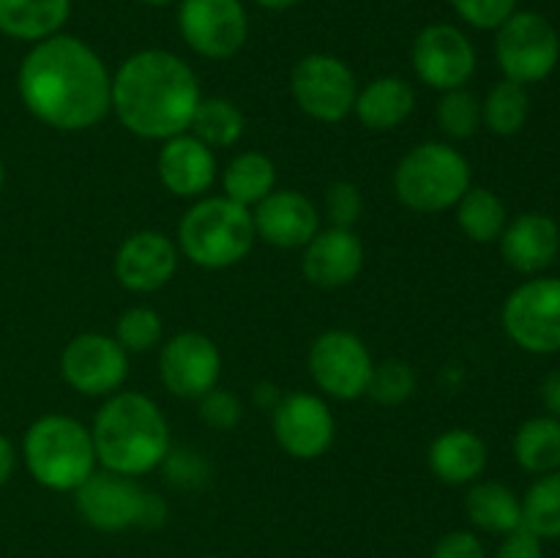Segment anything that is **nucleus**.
Returning <instances> with one entry per match:
<instances>
[{
  "instance_id": "nucleus-1",
  "label": "nucleus",
  "mask_w": 560,
  "mask_h": 558,
  "mask_svg": "<svg viewBox=\"0 0 560 558\" xmlns=\"http://www.w3.org/2000/svg\"><path fill=\"white\" fill-rule=\"evenodd\" d=\"M16 93L38 124L58 131H88L113 113L107 63L71 33L31 44L16 69Z\"/></svg>"
},
{
  "instance_id": "nucleus-2",
  "label": "nucleus",
  "mask_w": 560,
  "mask_h": 558,
  "mask_svg": "<svg viewBox=\"0 0 560 558\" xmlns=\"http://www.w3.org/2000/svg\"><path fill=\"white\" fill-rule=\"evenodd\" d=\"M200 98L191 66L167 49H140L113 74V113L142 140L164 142L189 131Z\"/></svg>"
},
{
  "instance_id": "nucleus-3",
  "label": "nucleus",
  "mask_w": 560,
  "mask_h": 558,
  "mask_svg": "<svg viewBox=\"0 0 560 558\" xmlns=\"http://www.w3.org/2000/svg\"><path fill=\"white\" fill-rule=\"evenodd\" d=\"M91 435L98 468L131 479L156 470L173 449L167 416L142 392L109 394L96 410Z\"/></svg>"
},
{
  "instance_id": "nucleus-4",
  "label": "nucleus",
  "mask_w": 560,
  "mask_h": 558,
  "mask_svg": "<svg viewBox=\"0 0 560 558\" xmlns=\"http://www.w3.org/2000/svg\"><path fill=\"white\" fill-rule=\"evenodd\" d=\"M22 463L36 485L74 492L98 468L91 427L66 414L38 416L22 435Z\"/></svg>"
},
{
  "instance_id": "nucleus-5",
  "label": "nucleus",
  "mask_w": 560,
  "mask_h": 558,
  "mask_svg": "<svg viewBox=\"0 0 560 558\" xmlns=\"http://www.w3.org/2000/svg\"><path fill=\"white\" fill-rule=\"evenodd\" d=\"M255 241L252 211L224 195H206L191 202L175 233L180 255L206 271L238 266L252 252Z\"/></svg>"
},
{
  "instance_id": "nucleus-6",
  "label": "nucleus",
  "mask_w": 560,
  "mask_h": 558,
  "mask_svg": "<svg viewBox=\"0 0 560 558\" xmlns=\"http://www.w3.org/2000/svg\"><path fill=\"white\" fill-rule=\"evenodd\" d=\"M397 200L413 213L452 211L474 186L470 162L452 142H419L397 162L392 175Z\"/></svg>"
},
{
  "instance_id": "nucleus-7",
  "label": "nucleus",
  "mask_w": 560,
  "mask_h": 558,
  "mask_svg": "<svg viewBox=\"0 0 560 558\" xmlns=\"http://www.w3.org/2000/svg\"><path fill=\"white\" fill-rule=\"evenodd\" d=\"M74 503L80 518L104 534H120L126 528L156 531L170 518L167 501L159 492L148 490L131 476L104 468L77 487Z\"/></svg>"
},
{
  "instance_id": "nucleus-8",
  "label": "nucleus",
  "mask_w": 560,
  "mask_h": 558,
  "mask_svg": "<svg viewBox=\"0 0 560 558\" xmlns=\"http://www.w3.org/2000/svg\"><path fill=\"white\" fill-rule=\"evenodd\" d=\"M495 60L503 80L520 82L525 88L545 82L560 60L556 25L539 11L517 9L495 31Z\"/></svg>"
},
{
  "instance_id": "nucleus-9",
  "label": "nucleus",
  "mask_w": 560,
  "mask_h": 558,
  "mask_svg": "<svg viewBox=\"0 0 560 558\" xmlns=\"http://www.w3.org/2000/svg\"><path fill=\"white\" fill-rule=\"evenodd\" d=\"M501 323L525 353H560V279L534 277L517 284L503 301Z\"/></svg>"
},
{
  "instance_id": "nucleus-10",
  "label": "nucleus",
  "mask_w": 560,
  "mask_h": 558,
  "mask_svg": "<svg viewBox=\"0 0 560 558\" xmlns=\"http://www.w3.org/2000/svg\"><path fill=\"white\" fill-rule=\"evenodd\" d=\"M359 80L342 58L310 53L290 71V93L304 115L320 124H339L353 115Z\"/></svg>"
},
{
  "instance_id": "nucleus-11",
  "label": "nucleus",
  "mask_w": 560,
  "mask_h": 558,
  "mask_svg": "<svg viewBox=\"0 0 560 558\" xmlns=\"http://www.w3.org/2000/svg\"><path fill=\"white\" fill-rule=\"evenodd\" d=\"M306 364H310L312 383L320 388L323 397L342 399V403L366 397L375 370L364 339L345 328H331L315 337Z\"/></svg>"
},
{
  "instance_id": "nucleus-12",
  "label": "nucleus",
  "mask_w": 560,
  "mask_h": 558,
  "mask_svg": "<svg viewBox=\"0 0 560 558\" xmlns=\"http://www.w3.org/2000/svg\"><path fill=\"white\" fill-rule=\"evenodd\" d=\"M178 33L206 60H230L249 38V14L241 0H178Z\"/></svg>"
},
{
  "instance_id": "nucleus-13",
  "label": "nucleus",
  "mask_w": 560,
  "mask_h": 558,
  "mask_svg": "<svg viewBox=\"0 0 560 558\" xmlns=\"http://www.w3.org/2000/svg\"><path fill=\"white\" fill-rule=\"evenodd\" d=\"M410 63L416 77L438 93L468 88L476 74V47L468 33L452 22H432L421 27L410 47Z\"/></svg>"
},
{
  "instance_id": "nucleus-14",
  "label": "nucleus",
  "mask_w": 560,
  "mask_h": 558,
  "mask_svg": "<svg viewBox=\"0 0 560 558\" xmlns=\"http://www.w3.org/2000/svg\"><path fill=\"white\" fill-rule=\"evenodd\" d=\"M60 375L82 397L107 399L129 377V353L109 334H77L60 353Z\"/></svg>"
},
{
  "instance_id": "nucleus-15",
  "label": "nucleus",
  "mask_w": 560,
  "mask_h": 558,
  "mask_svg": "<svg viewBox=\"0 0 560 558\" xmlns=\"http://www.w3.org/2000/svg\"><path fill=\"white\" fill-rule=\"evenodd\" d=\"M271 432L284 454L310 463L334 446L337 419L320 394L290 392L271 410Z\"/></svg>"
},
{
  "instance_id": "nucleus-16",
  "label": "nucleus",
  "mask_w": 560,
  "mask_h": 558,
  "mask_svg": "<svg viewBox=\"0 0 560 558\" xmlns=\"http://www.w3.org/2000/svg\"><path fill=\"white\" fill-rule=\"evenodd\" d=\"M222 353L217 342L202 332H180L159 350V381L173 397L200 399L219 386Z\"/></svg>"
},
{
  "instance_id": "nucleus-17",
  "label": "nucleus",
  "mask_w": 560,
  "mask_h": 558,
  "mask_svg": "<svg viewBox=\"0 0 560 558\" xmlns=\"http://www.w3.org/2000/svg\"><path fill=\"white\" fill-rule=\"evenodd\" d=\"M178 244L162 230H137L118 246L115 279L129 293H156L178 271Z\"/></svg>"
},
{
  "instance_id": "nucleus-18",
  "label": "nucleus",
  "mask_w": 560,
  "mask_h": 558,
  "mask_svg": "<svg viewBox=\"0 0 560 558\" xmlns=\"http://www.w3.org/2000/svg\"><path fill=\"white\" fill-rule=\"evenodd\" d=\"M257 239L277 249H304L320 233V208L295 189H273L252 208Z\"/></svg>"
},
{
  "instance_id": "nucleus-19",
  "label": "nucleus",
  "mask_w": 560,
  "mask_h": 558,
  "mask_svg": "<svg viewBox=\"0 0 560 558\" xmlns=\"http://www.w3.org/2000/svg\"><path fill=\"white\" fill-rule=\"evenodd\" d=\"M156 173L164 189L180 200H200L211 191L219 175L217 153L197 140L191 131L162 142L156 156Z\"/></svg>"
},
{
  "instance_id": "nucleus-20",
  "label": "nucleus",
  "mask_w": 560,
  "mask_h": 558,
  "mask_svg": "<svg viewBox=\"0 0 560 558\" xmlns=\"http://www.w3.org/2000/svg\"><path fill=\"white\" fill-rule=\"evenodd\" d=\"M361 271H364V244L348 228H320V233L301 249V274L315 288H345L355 282Z\"/></svg>"
},
{
  "instance_id": "nucleus-21",
  "label": "nucleus",
  "mask_w": 560,
  "mask_h": 558,
  "mask_svg": "<svg viewBox=\"0 0 560 558\" xmlns=\"http://www.w3.org/2000/svg\"><path fill=\"white\" fill-rule=\"evenodd\" d=\"M498 244L509 268L525 277H541L560 255V228L541 211L520 213L509 219Z\"/></svg>"
},
{
  "instance_id": "nucleus-22",
  "label": "nucleus",
  "mask_w": 560,
  "mask_h": 558,
  "mask_svg": "<svg viewBox=\"0 0 560 558\" xmlns=\"http://www.w3.org/2000/svg\"><path fill=\"white\" fill-rule=\"evenodd\" d=\"M487 460H490V452H487L485 438L465 427L441 432L427 452L432 476L448 487H468L479 481L487 470Z\"/></svg>"
},
{
  "instance_id": "nucleus-23",
  "label": "nucleus",
  "mask_w": 560,
  "mask_h": 558,
  "mask_svg": "<svg viewBox=\"0 0 560 558\" xmlns=\"http://www.w3.org/2000/svg\"><path fill=\"white\" fill-rule=\"evenodd\" d=\"M416 91L405 77L383 74L359 88L353 115L370 131H394L413 115Z\"/></svg>"
},
{
  "instance_id": "nucleus-24",
  "label": "nucleus",
  "mask_w": 560,
  "mask_h": 558,
  "mask_svg": "<svg viewBox=\"0 0 560 558\" xmlns=\"http://www.w3.org/2000/svg\"><path fill=\"white\" fill-rule=\"evenodd\" d=\"M71 0H0V33L14 42L36 44L63 33Z\"/></svg>"
},
{
  "instance_id": "nucleus-25",
  "label": "nucleus",
  "mask_w": 560,
  "mask_h": 558,
  "mask_svg": "<svg viewBox=\"0 0 560 558\" xmlns=\"http://www.w3.org/2000/svg\"><path fill=\"white\" fill-rule=\"evenodd\" d=\"M465 514L485 534L506 536L523 525V498L503 481L479 479L465 492Z\"/></svg>"
},
{
  "instance_id": "nucleus-26",
  "label": "nucleus",
  "mask_w": 560,
  "mask_h": 558,
  "mask_svg": "<svg viewBox=\"0 0 560 558\" xmlns=\"http://www.w3.org/2000/svg\"><path fill=\"white\" fill-rule=\"evenodd\" d=\"M273 189H277V164L260 151H241L222 170V195L249 211Z\"/></svg>"
},
{
  "instance_id": "nucleus-27",
  "label": "nucleus",
  "mask_w": 560,
  "mask_h": 558,
  "mask_svg": "<svg viewBox=\"0 0 560 558\" xmlns=\"http://www.w3.org/2000/svg\"><path fill=\"white\" fill-rule=\"evenodd\" d=\"M512 452L525 474L545 476L560 470V419L550 414L525 419L514 432Z\"/></svg>"
},
{
  "instance_id": "nucleus-28",
  "label": "nucleus",
  "mask_w": 560,
  "mask_h": 558,
  "mask_svg": "<svg viewBox=\"0 0 560 558\" xmlns=\"http://www.w3.org/2000/svg\"><path fill=\"white\" fill-rule=\"evenodd\" d=\"M454 213H457V224L463 235L474 241V244H492V241H498L509 222L503 200L495 191L487 189V186H470L459 197L457 206H454Z\"/></svg>"
},
{
  "instance_id": "nucleus-29",
  "label": "nucleus",
  "mask_w": 560,
  "mask_h": 558,
  "mask_svg": "<svg viewBox=\"0 0 560 558\" xmlns=\"http://www.w3.org/2000/svg\"><path fill=\"white\" fill-rule=\"evenodd\" d=\"M246 129V118L238 104L224 96H202L195 109L189 131L200 142H206L211 151L217 148H233L241 142Z\"/></svg>"
},
{
  "instance_id": "nucleus-30",
  "label": "nucleus",
  "mask_w": 560,
  "mask_h": 558,
  "mask_svg": "<svg viewBox=\"0 0 560 558\" xmlns=\"http://www.w3.org/2000/svg\"><path fill=\"white\" fill-rule=\"evenodd\" d=\"M530 115L528 88L520 82L501 80L481 98V126L498 137H514L523 131Z\"/></svg>"
},
{
  "instance_id": "nucleus-31",
  "label": "nucleus",
  "mask_w": 560,
  "mask_h": 558,
  "mask_svg": "<svg viewBox=\"0 0 560 558\" xmlns=\"http://www.w3.org/2000/svg\"><path fill=\"white\" fill-rule=\"evenodd\" d=\"M523 525L539 539H560V470L536 476L525 490Z\"/></svg>"
},
{
  "instance_id": "nucleus-32",
  "label": "nucleus",
  "mask_w": 560,
  "mask_h": 558,
  "mask_svg": "<svg viewBox=\"0 0 560 558\" xmlns=\"http://www.w3.org/2000/svg\"><path fill=\"white\" fill-rule=\"evenodd\" d=\"M435 120L448 140H470L481 129V98L468 88L441 93Z\"/></svg>"
},
{
  "instance_id": "nucleus-33",
  "label": "nucleus",
  "mask_w": 560,
  "mask_h": 558,
  "mask_svg": "<svg viewBox=\"0 0 560 558\" xmlns=\"http://www.w3.org/2000/svg\"><path fill=\"white\" fill-rule=\"evenodd\" d=\"M113 337L126 353H148L164 339L162 315L151 306H129L115 323Z\"/></svg>"
},
{
  "instance_id": "nucleus-34",
  "label": "nucleus",
  "mask_w": 560,
  "mask_h": 558,
  "mask_svg": "<svg viewBox=\"0 0 560 558\" xmlns=\"http://www.w3.org/2000/svg\"><path fill=\"white\" fill-rule=\"evenodd\" d=\"M416 392V372L410 370L408 361L386 359L375 364L370 381V397L377 405H402L413 397Z\"/></svg>"
},
{
  "instance_id": "nucleus-35",
  "label": "nucleus",
  "mask_w": 560,
  "mask_h": 558,
  "mask_svg": "<svg viewBox=\"0 0 560 558\" xmlns=\"http://www.w3.org/2000/svg\"><path fill=\"white\" fill-rule=\"evenodd\" d=\"M159 468H162L164 481H167L170 487L184 492L200 490V487H206L208 479H211V465H208V460L202 457L200 452H195V449L173 446Z\"/></svg>"
},
{
  "instance_id": "nucleus-36",
  "label": "nucleus",
  "mask_w": 560,
  "mask_h": 558,
  "mask_svg": "<svg viewBox=\"0 0 560 558\" xmlns=\"http://www.w3.org/2000/svg\"><path fill=\"white\" fill-rule=\"evenodd\" d=\"M197 416L211 430L228 432L241 425V419H244V405H241V399L233 392H228L222 386H213L211 392H206L197 399Z\"/></svg>"
},
{
  "instance_id": "nucleus-37",
  "label": "nucleus",
  "mask_w": 560,
  "mask_h": 558,
  "mask_svg": "<svg viewBox=\"0 0 560 558\" xmlns=\"http://www.w3.org/2000/svg\"><path fill=\"white\" fill-rule=\"evenodd\" d=\"M454 14L476 31H498L517 11L520 0H448Z\"/></svg>"
},
{
  "instance_id": "nucleus-38",
  "label": "nucleus",
  "mask_w": 560,
  "mask_h": 558,
  "mask_svg": "<svg viewBox=\"0 0 560 558\" xmlns=\"http://www.w3.org/2000/svg\"><path fill=\"white\" fill-rule=\"evenodd\" d=\"M364 211V197L361 189L350 181H334L326 191V217L331 222V228H348L353 230V224L361 219Z\"/></svg>"
},
{
  "instance_id": "nucleus-39",
  "label": "nucleus",
  "mask_w": 560,
  "mask_h": 558,
  "mask_svg": "<svg viewBox=\"0 0 560 558\" xmlns=\"http://www.w3.org/2000/svg\"><path fill=\"white\" fill-rule=\"evenodd\" d=\"M430 558H487V547L474 531H448L435 542Z\"/></svg>"
},
{
  "instance_id": "nucleus-40",
  "label": "nucleus",
  "mask_w": 560,
  "mask_h": 558,
  "mask_svg": "<svg viewBox=\"0 0 560 558\" xmlns=\"http://www.w3.org/2000/svg\"><path fill=\"white\" fill-rule=\"evenodd\" d=\"M495 558H545V539H539L534 531L520 525V528L501 536Z\"/></svg>"
},
{
  "instance_id": "nucleus-41",
  "label": "nucleus",
  "mask_w": 560,
  "mask_h": 558,
  "mask_svg": "<svg viewBox=\"0 0 560 558\" xmlns=\"http://www.w3.org/2000/svg\"><path fill=\"white\" fill-rule=\"evenodd\" d=\"M539 394H541V405H545L547 414L560 419V370H552L550 375L541 381Z\"/></svg>"
},
{
  "instance_id": "nucleus-42",
  "label": "nucleus",
  "mask_w": 560,
  "mask_h": 558,
  "mask_svg": "<svg viewBox=\"0 0 560 558\" xmlns=\"http://www.w3.org/2000/svg\"><path fill=\"white\" fill-rule=\"evenodd\" d=\"M16 468V446L5 432H0V487L9 485Z\"/></svg>"
},
{
  "instance_id": "nucleus-43",
  "label": "nucleus",
  "mask_w": 560,
  "mask_h": 558,
  "mask_svg": "<svg viewBox=\"0 0 560 558\" xmlns=\"http://www.w3.org/2000/svg\"><path fill=\"white\" fill-rule=\"evenodd\" d=\"M282 397H284V394L279 392V386H273V383H268V381L257 383L255 392H252V399H255L257 408L268 410V414H271V410L277 408L279 399H282Z\"/></svg>"
},
{
  "instance_id": "nucleus-44",
  "label": "nucleus",
  "mask_w": 560,
  "mask_h": 558,
  "mask_svg": "<svg viewBox=\"0 0 560 558\" xmlns=\"http://www.w3.org/2000/svg\"><path fill=\"white\" fill-rule=\"evenodd\" d=\"M255 3L266 11H290L299 3H304V0H255Z\"/></svg>"
},
{
  "instance_id": "nucleus-45",
  "label": "nucleus",
  "mask_w": 560,
  "mask_h": 558,
  "mask_svg": "<svg viewBox=\"0 0 560 558\" xmlns=\"http://www.w3.org/2000/svg\"><path fill=\"white\" fill-rule=\"evenodd\" d=\"M137 3L151 5V9H164V5H173V3H178V0H137Z\"/></svg>"
},
{
  "instance_id": "nucleus-46",
  "label": "nucleus",
  "mask_w": 560,
  "mask_h": 558,
  "mask_svg": "<svg viewBox=\"0 0 560 558\" xmlns=\"http://www.w3.org/2000/svg\"><path fill=\"white\" fill-rule=\"evenodd\" d=\"M3 184H5V164L3 159H0V189H3Z\"/></svg>"
},
{
  "instance_id": "nucleus-47",
  "label": "nucleus",
  "mask_w": 560,
  "mask_h": 558,
  "mask_svg": "<svg viewBox=\"0 0 560 558\" xmlns=\"http://www.w3.org/2000/svg\"><path fill=\"white\" fill-rule=\"evenodd\" d=\"M202 558H222V556H202Z\"/></svg>"
},
{
  "instance_id": "nucleus-48",
  "label": "nucleus",
  "mask_w": 560,
  "mask_h": 558,
  "mask_svg": "<svg viewBox=\"0 0 560 558\" xmlns=\"http://www.w3.org/2000/svg\"><path fill=\"white\" fill-rule=\"evenodd\" d=\"M402 3H416V0H402Z\"/></svg>"
},
{
  "instance_id": "nucleus-49",
  "label": "nucleus",
  "mask_w": 560,
  "mask_h": 558,
  "mask_svg": "<svg viewBox=\"0 0 560 558\" xmlns=\"http://www.w3.org/2000/svg\"><path fill=\"white\" fill-rule=\"evenodd\" d=\"M558 558H560V556H558Z\"/></svg>"
}]
</instances>
